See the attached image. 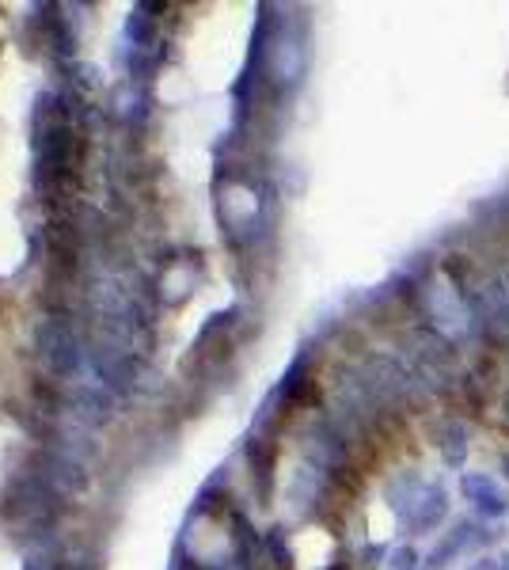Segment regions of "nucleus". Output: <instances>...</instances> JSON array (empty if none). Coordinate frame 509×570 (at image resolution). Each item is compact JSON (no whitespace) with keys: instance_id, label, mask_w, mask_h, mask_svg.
I'll list each match as a JSON object with an SVG mask.
<instances>
[{"instance_id":"1","label":"nucleus","mask_w":509,"mask_h":570,"mask_svg":"<svg viewBox=\"0 0 509 570\" xmlns=\"http://www.w3.org/2000/svg\"><path fill=\"white\" fill-rule=\"evenodd\" d=\"M464 491L479 502V510H483V513H502V510H506V506H502V494H498V487H494L487 475H464Z\"/></svg>"},{"instance_id":"2","label":"nucleus","mask_w":509,"mask_h":570,"mask_svg":"<svg viewBox=\"0 0 509 570\" xmlns=\"http://www.w3.org/2000/svg\"><path fill=\"white\" fill-rule=\"evenodd\" d=\"M415 567H418V551L411 548L396 551V570H415Z\"/></svg>"},{"instance_id":"3","label":"nucleus","mask_w":509,"mask_h":570,"mask_svg":"<svg viewBox=\"0 0 509 570\" xmlns=\"http://www.w3.org/2000/svg\"><path fill=\"white\" fill-rule=\"evenodd\" d=\"M479 570H494V567H491V563H479Z\"/></svg>"}]
</instances>
